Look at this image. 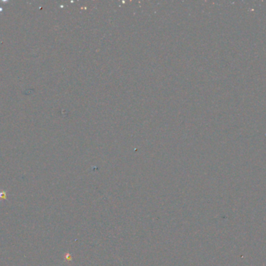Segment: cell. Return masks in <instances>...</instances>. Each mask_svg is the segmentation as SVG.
<instances>
[{
  "label": "cell",
  "mask_w": 266,
  "mask_h": 266,
  "mask_svg": "<svg viewBox=\"0 0 266 266\" xmlns=\"http://www.w3.org/2000/svg\"><path fill=\"white\" fill-rule=\"evenodd\" d=\"M7 192L6 191H0V200H7Z\"/></svg>",
  "instance_id": "1"
}]
</instances>
